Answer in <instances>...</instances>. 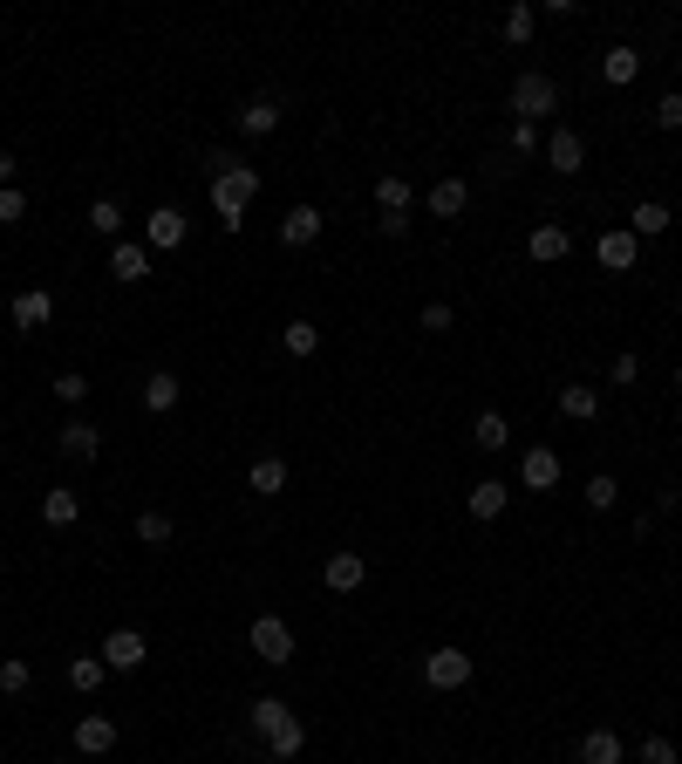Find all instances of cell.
Masks as SVG:
<instances>
[{"instance_id":"1","label":"cell","mask_w":682,"mask_h":764,"mask_svg":"<svg viewBox=\"0 0 682 764\" xmlns=\"http://www.w3.org/2000/svg\"><path fill=\"white\" fill-rule=\"evenodd\" d=\"M253 198H260V171H253V164H232V157L219 151L212 157V205H219V226L239 232Z\"/></svg>"},{"instance_id":"2","label":"cell","mask_w":682,"mask_h":764,"mask_svg":"<svg viewBox=\"0 0 682 764\" xmlns=\"http://www.w3.org/2000/svg\"><path fill=\"white\" fill-rule=\"evenodd\" d=\"M512 110H519V123H539V116L560 103V89H553V76H539V69H526V76L512 82V96H505Z\"/></svg>"},{"instance_id":"3","label":"cell","mask_w":682,"mask_h":764,"mask_svg":"<svg viewBox=\"0 0 682 764\" xmlns=\"http://www.w3.org/2000/svg\"><path fill=\"white\" fill-rule=\"evenodd\" d=\"M253 655H260V662H287V655H294V628H287L280 614H260V621H253Z\"/></svg>"},{"instance_id":"4","label":"cell","mask_w":682,"mask_h":764,"mask_svg":"<svg viewBox=\"0 0 682 764\" xmlns=\"http://www.w3.org/2000/svg\"><path fill=\"white\" fill-rule=\"evenodd\" d=\"M423 683L430 689H464L471 683V655L464 649H437L430 662H423Z\"/></svg>"},{"instance_id":"5","label":"cell","mask_w":682,"mask_h":764,"mask_svg":"<svg viewBox=\"0 0 682 764\" xmlns=\"http://www.w3.org/2000/svg\"><path fill=\"white\" fill-rule=\"evenodd\" d=\"M144 246H157V253L185 246V212H178V205H157L151 219H144Z\"/></svg>"},{"instance_id":"6","label":"cell","mask_w":682,"mask_h":764,"mask_svg":"<svg viewBox=\"0 0 682 764\" xmlns=\"http://www.w3.org/2000/svg\"><path fill=\"white\" fill-rule=\"evenodd\" d=\"M519 478H526L532 492H553V485H560V451H546V444H532L526 458H519Z\"/></svg>"},{"instance_id":"7","label":"cell","mask_w":682,"mask_h":764,"mask_svg":"<svg viewBox=\"0 0 682 764\" xmlns=\"http://www.w3.org/2000/svg\"><path fill=\"white\" fill-rule=\"evenodd\" d=\"M110 273L116 280H144V273H151V246H144V239H116L110 246Z\"/></svg>"},{"instance_id":"8","label":"cell","mask_w":682,"mask_h":764,"mask_svg":"<svg viewBox=\"0 0 682 764\" xmlns=\"http://www.w3.org/2000/svg\"><path fill=\"white\" fill-rule=\"evenodd\" d=\"M144 635H137V628H116L110 642H103V662H110V669H144Z\"/></svg>"},{"instance_id":"9","label":"cell","mask_w":682,"mask_h":764,"mask_svg":"<svg viewBox=\"0 0 682 764\" xmlns=\"http://www.w3.org/2000/svg\"><path fill=\"white\" fill-rule=\"evenodd\" d=\"M321 239V212L314 205H294L287 219H280V246H314Z\"/></svg>"},{"instance_id":"10","label":"cell","mask_w":682,"mask_h":764,"mask_svg":"<svg viewBox=\"0 0 682 764\" xmlns=\"http://www.w3.org/2000/svg\"><path fill=\"white\" fill-rule=\"evenodd\" d=\"M321 580H328L335 594H355V587L369 580V567H362V553H335V560L321 567Z\"/></svg>"},{"instance_id":"11","label":"cell","mask_w":682,"mask_h":764,"mask_svg":"<svg viewBox=\"0 0 682 764\" xmlns=\"http://www.w3.org/2000/svg\"><path fill=\"white\" fill-rule=\"evenodd\" d=\"M594 253H601V267H607V273H628L642 246H635V232H601V246H594Z\"/></svg>"},{"instance_id":"12","label":"cell","mask_w":682,"mask_h":764,"mask_svg":"<svg viewBox=\"0 0 682 764\" xmlns=\"http://www.w3.org/2000/svg\"><path fill=\"white\" fill-rule=\"evenodd\" d=\"M239 130H246V137H273V130H280V103H273V96H253V103L239 110Z\"/></svg>"},{"instance_id":"13","label":"cell","mask_w":682,"mask_h":764,"mask_svg":"<svg viewBox=\"0 0 682 764\" xmlns=\"http://www.w3.org/2000/svg\"><path fill=\"white\" fill-rule=\"evenodd\" d=\"M546 157L560 164V178H573V171L587 164V144H580V130H553V144H546Z\"/></svg>"},{"instance_id":"14","label":"cell","mask_w":682,"mask_h":764,"mask_svg":"<svg viewBox=\"0 0 682 764\" xmlns=\"http://www.w3.org/2000/svg\"><path fill=\"white\" fill-rule=\"evenodd\" d=\"M464 205H471V185H464V178H444V185H430V212H437V219H457Z\"/></svg>"},{"instance_id":"15","label":"cell","mask_w":682,"mask_h":764,"mask_svg":"<svg viewBox=\"0 0 682 764\" xmlns=\"http://www.w3.org/2000/svg\"><path fill=\"white\" fill-rule=\"evenodd\" d=\"M110 744H116V724H110V717H82V724H76V751H89V758H103Z\"/></svg>"},{"instance_id":"16","label":"cell","mask_w":682,"mask_h":764,"mask_svg":"<svg viewBox=\"0 0 682 764\" xmlns=\"http://www.w3.org/2000/svg\"><path fill=\"white\" fill-rule=\"evenodd\" d=\"M594 410H601V396H594V382H567V389H560V417L587 423Z\"/></svg>"},{"instance_id":"17","label":"cell","mask_w":682,"mask_h":764,"mask_svg":"<svg viewBox=\"0 0 682 764\" xmlns=\"http://www.w3.org/2000/svg\"><path fill=\"white\" fill-rule=\"evenodd\" d=\"M96 444H103V430H96V423H69V430H62V458H76V464L96 458Z\"/></svg>"},{"instance_id":"18","label":"cell","mask_w":682,"mask_h":764,"mask_svg":"<svg viewBox=\"0 0 682 764\" xmlns=\"http://www.w3.org/2000/svg\"><path fill=\"white\" fill-rule=\"evenodd\" d=\"M580 764H621V737L614 730H587L580 737Z\"/></svg>"},{"instance_id":"19","label":"cell","mask_w":682,"mask_h":764,"mask_svg":"<svg viewBox=\"0 0 682 764\" xmlns=\"http://www.w3.org/2000/svg\"><path fill=\"white\" fill-rule=\"evenodd\" d=\"M498 512H505V485H498V478H478V485H471V519H498Z\"/></svg>"},{"instance_id":"20","label":"cell","mask_w":682,"mask_h":764,"mask_svg":"<svg viewBox=\"0 0 682 764\" xmlns=\"http://www.w3.org/2000/svg\"><path fill=\"white\" fill-rule=\"evenodd\" d=\"M76 512H82V498L69 492V485H62V492H48V498H41V519H48V526H76Z\"/></svg>"},{"instance_id":"21","label":"cell","mask_w":682,"mask_h":764,"mask_svg":"<svg viewBox=\"0 0 682 764\" xmlns=\"http://www.w3.org/2000/svg\"><path fill=\"white\" fill-rule=\"evenodd\" d=\"M635 69H642V55H635V48H607V55H601V76L614 82V89H621V82H635Z\"/></svg>"},{"instance_id":"22","label":"cell","mask_w":682,"mask_h":764,"mask_svg":"<svg viewBox=\"0 0 682 764\" xmlns=\"http://www.w3.org/2000/svg\"><path fill=\"white\" fill-rule=\"evenodd\" d=\"M505 437H512V430H505L498 410H485V417L471 423V444H478V451H505Z\"/></svg>"},{"instance_id":"23","label":"cell","mask_w":682,"mask_h":764,"mask_svg":"<svg viewBox=\"0 0 682 764\" xmlns=\"http://www.w3.org/2000/svg\"><path fill=\"white\" fill-rule=\"evenodd\" d=\"M628 219H635V239H655V232H669V205H655V198H642V205H635Z\"/></svg>"},{"instance_id":"24","label":"cell","mask_w":682,"mask_h":764,"mask_svg":"<svg viewBox=\"0 0 682 764\" xmlns=\"http://www.w3.org/2000/svg\"><path fill=\"white\" fill-rule=\"evenodd\" d=\"M48 321V294L28 287V294H14V328H41Z\"/></svg>"},{"instance_id":"25","label":"cell","mask_w":682,"mask_h":764,"mask_svg":"<svg viewBox=\"0 0 682 764\" xmlns=\"http://www.w3.org/2000/svg\"><path fill=\"white\" fill-rule=\"evenodd\" d=\"M301 744H307L301 717H287V724H280V730H273V737H266V751H273V758H301Z\"/></svg>"},{"instance_id":"26","label":"cell","mask_w":682,"mask_h":764,"mask_svg":"<svg viewBox=\"0 0 682 764\" xmlns=\"http://www.w3.org/2000/svg\"><path fill=\"white\" fill-rule=\"evenodd\" d=\"M376 205H382V219H403V212H410V185H403V178H382Z\"/></svg>"},{"instance_id":"27","label":"cell","mask_w":682,"mask_h":764,"mask_svg":"<svg viewBox=\"0 0 682 764\" xmlns=\"http://www.w3.org/2000/svg\"><path fill=\"white\" fill-rule=\"evenodd\" d=\"M287 717H294V710H287L280 696H260V703H253V730H260V737H273V730L287 724Z\"/></svg>"},{"instance_id":"28","label":"cell","mask_w":682,"mask_h":764,"mask_svg":"<svg viewBox=\"0 0 682 764\" xmlns=\"http://www.w3.org/2000/svg\"><path fill=\"white\" fill-rule=\"evenodd\" d=\"M253 492H260V498L287 492V464H280V458H260V464H253Z\"/></svg>"},{"instance_id":"29","label":"cell","mask_w":682,"mask_h":764,"mask_svg":"<svg viewBox=\"0 0 682 764\" xmlns=\"http://www.w3.org/2000/svg\"><path fill=\"white\" fill-rule=\"evenodd\" d=\"M567 246H573V239L560 226H539V232H532V260H567Z\"/></svg>"},{"instance_id":"30","label":"cell","mask_w":682,"mask_h":764,"mask_svg":"<svg viewBox=\"0 0 682 764\" xmlns=\"http://www.w3.org/2000/svg\"><path fill=\"white\" fill-rule=\"evenodd\" d=\"M103 669H110V662H103V655H76V662H69V683H76L82 696H89V689L103 683Z\"/></svg>"},{"instance_id":"31","label":"cell","mask_w":682,"mask_h":764,"mask_svg":"<svg viewBox=\"0 0 682 764\" xmlns=\"http://www.w3.org/2000/svg\"><path fill=\"white\" fill-rule=\"evenodd\" d=\"M144 403H151V410H178V376H164V369H157V376L144 382Z\"/></svg>"},{"instance_id":"32","label":"cell","mask_w":682,"mask_h":764,"mask_svg":"<svg viewBox=\"0 0 682 764\" xmlns=\"http://www.w3.org/2000/svg\"><path fill=\"white\" fill-rule=\"evenodd\" d=\"M89 226L103 232V239H123V212H116V198H96V205H89Z\"/></svg>"},{"instance_id":"33","label":"cell","mask_w":682,"mask_h":764,"mask_svg":"<svg viewBox=\"0 0 682 764\" xmlns=\"http://www.w3.org/2000/svg\"><path fill=\"white\" fill-rule=\"evenodd\" d=\"M321 348V328L314 321H287V355H314Z\"/></svg>"},{"instance_id":"34","label":"cell","mask_w":682,"mask_h":764,"mask_svg":"<svg viewBox=\"0 0 682 764\" xmlns=\"http://www.w3.org/2000/svg\"><path fill=\"white\" fill-rule=\"evenodd\" d=\"M28 676H35V669H28L21 655H7V662H0V689H7V696H21V689H28Z\"/></svg>"},{"instance_id":"35","label":"cell","mask_w":682,"mask_h":764,"mask_svg":"<svg viewBox=\"0 0 682 764\" xmlns=\"http://www.w3.org/2000/svg\"><path fill=\"white\" fill-rule=\"evenodd\" d=\"M614 498H621L614 478H587V505H594V512H614Z\"/></svg>"},{"instance_id":"36","label":"cell","mask_w":682,"mask_h":764,"mask_svg":"<svg viewBox=\"0 0 682 764\" xmlns=\"http://www.w3.org/2000/svg\"><path fill=\"white\" fill-rule=\"evenodd\" d=\"M137 539H144V546H164V539H171V519H164V512H144V519H137Z\"/></svg>"},{"instance_id":"37","label":"cell","mask_w":682,"mask_h":764,"mask_svg":"<svg viewBox=\"0 0 682 764\" xmlns=\"http://www.w3.org/2000/svg\"><path fill=\"white\" fill-rule=\"evenodd\" d=\"M55 396H62V403H82V396H89V376L62 369V376H55Z\"/></svg>"},{"instance_id":"38","label":"cell","mask_w":682,"mask_h":764,"mask_svg":"<svg viewBox=\"0 0 682 764\" xmlns=\"http://www.w3.org/2000/svg\"><path fill=\"white\" fill-rule=\"evenodd\" d=\"M14 219H28V198L7 185V191H0V226H14Z\"/></svg>"},{"instance_id":"39","label":"cell","mask_w":682,"mask_h":764,"mask_svg":"<svg viewBox=\"0 0 682 764\" xmlns=\"http://www.w3.org/2000/svg\"><path fill=\"white\" fill-rule=\"evenodd\" d=\"M505 41H532V7H512V14H505Z\"/></svg>"},{"instance_id":"40","label":"cell","mask_w":682,"mask_h":764,"mask_svg":"<svg viewBox=\"0 0 682 764\" xmlns=\"http://www.w3.org/2000/svg\"><path fill=\"white\" fill-rule=\"evenodd\" d=\"M642 764H676V744H669V737H648V744H642Z\"/></svg>"},{"instance_id":"41","label":"cell","mask_w":682,"mask_h":764,"mask_svg":"<svg viewBox=\"0 0 682 764\" xmlns=\"http://www.w3.org/2000/svg\"><path fill=\"white\" fill-rule=\"evenodd\" d=\"M655 123H662V130H682V96H662V103H655Z\"/></svg>"},{"instance_id":"42","label":"cell","mask_w":682,"mask_h":764,"mask_svg":"<svg viewBox=\"0 0 682 764\" xmlns=\"http://www.w3.org/2000/svg\"><path fill=\"white\" fill-rule=\"evenodd\" d=\"M423 328H430V335H444V328H451V307L430 301V307H423Z\"/></svg>"},{"instance_id":"43","label":"cell","mask_w":682,"mask_h":764,"mask_svg":"<svg viewBox=\"0 0 682 764\" xmlns=\"http://www.w3.org/2000/svg\"><path fill=\"white\" fill-rule=\"evenodd\" d=\"M14 185V151H7V144H0V191Z\"/></svg>"},{"instance_id":"44","label":"cell","mask_w":682,"mask_h":764,"mask_svg":"<svg viewBox=\"0 0 682 764\" xmlns=\"http://www.w3.org/2000/svg\"><path fill=\"white\" fill-rule=\"evenodd\" d=\"M676 389H682V369H676Z\"/></svg>"}]
</instances>
